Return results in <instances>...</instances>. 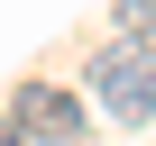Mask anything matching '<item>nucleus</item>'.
<instances>
[{"label":"nucleus","instance_id":"obj_4","mask_svg":"<svg viewBox=\"0 0 156 146\" xmlns=\"http://www.w3.org/2000/svg\"><path fill=\"white\" fill-rule=\"evenodd\" d=\"M0 146H19V128H9V110H0Z\"/></svg>","mask_w":156,"mask_h":146},{"label":"nucleus","instance_id":"obj_3","mask_svg":"<svg viewBox=\"0 0 156 146\" xmlns=\"http://www.w3.org/2000/svg\"><path fill=\"white\" fill-rule=\"evenodd\" d=\"M119 37H147L156 46V0H119Z\"/></svg>","mask_w":156,"mask_h":146},{"label":"nucleus","instance_id":"obj_2","mask_svg":"<svg viewBox=\"0 0 156 146\" xmlns=\"http://www.w3.org/2000/svg\"><path fill=\"white\" fill-rule=\"evenodd\" d=\"M9 128H19V146H83V101L55 91V82H19Z\"/></svg>","mask_w":156,"mask_h":146},{"label":"nucleus","instance_id":"obj_1","mask_svg":"<svg viewBox=\"0 0 156 146\" xmlns=\"http://www.w3.org/2000/svg\"><path fill=\"white\" fill-rule=\"evenodd\" d=\"M92 101H101L119 128L156 119V46H147V37H110V46L92 55Z\"/></svg>","mask_w":156,"mask_h":146}]
</instances>
